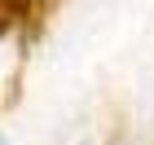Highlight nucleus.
<instances>
[{
  "mask_svg": "<svg viewBox=\"0 0 154 145\" xmlns=\"http://www.w3.org/2000/svg\"><path fill=\"white\" fill-rule=\"evenodd\" d=\"M0 145H9V141H5V136H0Z\"/></svg>",
  "mask_w": 154,
  "mask_h": 145,
  "instance_id": "nucleus-1",
  "label": "nucleus"
},
{
  "mask_svg": "<svg viewBox=\"0 0 154 145\" xmlns=\"http://www.w3.org/2000/svg\"><path fill=\"white\" fill-rule=\"evenodd\" d=\"M84 145H88V141H84Z\"/></svg>",
  "mask_w": 154,
  "mask_h": 145,
  "instance_id": "nucleus-2",
  "label": "nucleus"
}]
</instances>
